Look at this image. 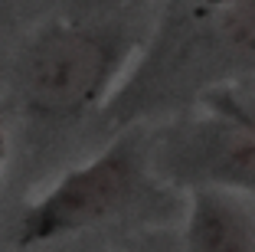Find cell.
<instances>
[{"label": "cell", "mask_w": 255, "mask_h": 252, "mask_svg": "<svg viewBox=\"0 0 255 252\" xmlns=\"http://www.w3.org/2000/svg\"><path fill=\"white\" fill-rule=\"evenodd\" d=\"M3 161H7V134L0 128V167H3Z\"/></svg>", "instance_id": "obj_6"}, {"label": "cell", "mask_w": 255, "mask_h": 252, "mask_svg": "<svg viewBox=\"0 0 255 252\" xmlns=\"http://www.w3.org/2000/svg\"><path fill=\"white\" fill-rule=\"evenodd\" d=\"M144 164H147V154L137 134L115 138L95 157L75 164L49 190H43L33 203H26V210L16 220V246L20 249L49 246L56 239L75 236L115 216L137 193Z\"/></svg>", "instance_id": "obj_4"}, {"label": "cell", "mask_w": 255, "mask_h": 252, "mask_svg": "<svg viewBox=\"0 0 255 252\" xmlns=\"http://www.w3.org/2000/svg\"><path fill=\"white\" fill-rule=\"evenodd\" d=\"M167 180L196 190L255 197V82H233L203 92L193 115L173 121L157 144Z\"/></svg>", "instance_id": "obj_2"}, {"label": "cell", "mask_w": 255, "mask_h": 252, "mask_svg": "<svg viewBox=\"0 0 255 252\" xmlns=\"http://www.w3.org/2000/svg\"><path fill=\"white\" fill-rule=\"evenodd\" d=\"M144 85H193L196 98L219 85L255 82V0H183L147 56Z\"/></svg>", "instance_id": "obj_3"}, {"label": "cell", "mask_w": 255, "mask_h": 252, "mask_svg": "<svg viewBox=\"0 0 255 252\" xmlns=\"http://www.w3.org/2000/svg\"><path fill=\"white\" fill-rule=\"evenodd\" d=\"M252 197L213 187L187 190V252H255V210Z\"/></svg>", "instance_id": "obj_5"}, {"label": "cell", "mask_w": 255, "mask_h": 252, "mask_svg": "<svg viewBox=\"0 0 255 252\" xmlns=\"http://www.w3.org/2000/svg\"><path fill=\"white\" fill-rule=\"evenodd\" d=\"M134 52V39L112 26L49 23L20 66V95L30 115L75 121L102 105Z\"/></svg>", "instance_id": "obj_1"}]
</instances>
